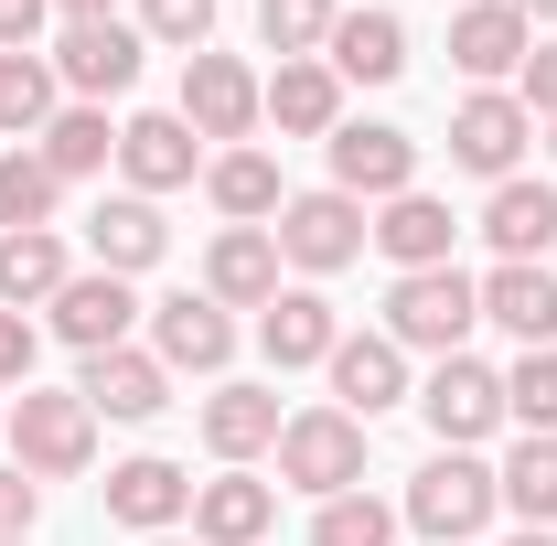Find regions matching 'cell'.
<instances>
[{
	"mask_svg": "<svg viewBox=\"0 0 557 546\" xmlns=\"http://www.w3.org/2000/svg\"><path fill=\"white\" fill-rule=\"evenodd\" d=\"M493 514H504V493H493V461H472V450H429L397 504V525H418L429 546H472Z\"/></svg>",
	"mask_w": 557,
	"mask_h": 546,
	"instance_id": "cell-1",
	"label": "cell"
},
{
	"mask_svg": "<svg viewBox=\"0 0 557 546\" xmlns=\"http://www.w3.org/2000/svg\"><path fill=\"white\" fill-rule=\"evenodd\" d=\"M472 322H483V278H461V258L450 269H408L386 289V343L397 353H461Z\"/></svg>",
	"mask_w": 557,
	"mask_h": 546,
	"instance_id": "cell-2",
	"label": "cell"
},
{
	"mask_svg": "<svg viewBox=\"0 0 557 546\" xmlns=\"http://www.w3.org/2000/svg\"><path fill=\"white\" fill-rule=\"evenodd\" d=\"M11 461L33 482H75L97 461V408H86L75 386H22V397H11Z\"/></svg>",
	"mask_w": 557,
	"mask_h": 546,
	"instance_id": "cell-3",
	"label": "cell"
},
{
	"mask_svg": "<svg viewBox=\"0 0 557 546\" xmlns=\"http://www.w3.org/2000/svg\"><path fill=\"white\" fill-rule=\"evenodd\" d=\"M278 482H289V493H311V504L364 493V418H344V408H300L289 429H278Z\"/></svg>",
	"mask_w": 557,
	"mask_h": 546,
	"instance_id": "cell-4",
	"label": "cell"
},
{
	"mask_svg": "<svg viewBox=\"0 0 557 546\" xmlns=\"http://www.w3.org/2000/svg\"><path fill=\"white\" fill-rule=\"evenodd\" d=\"M183 119H194V139H225V150H247L258 139V119H269V75H247L236 54H183Z\"/></svg>",
	"mask_w": 557,
	"mask_h": 546,
	"instance_id": "cell-5",
	"label": "cell"
},
{
	"mask_svg": "<svg viewBox=\"0 0 557 546\" xmlns=\"http://www.w3.org/2000/svg\"><path fill=\"white\" fill-rule=\"evenodd\" d=\"M418 418H429V439H440V450H483L493 429H504V375L472 364V353H440V364H429V386H418Z\"/></svg>",
	"mask_w": 557,
	"mask_h": 546,
	"instance_id": "cell-6",
	"label": "cell"
},
{
	"mask_svg": "<svg viewBox=\"0 0 557 546\" xmlns=\"http://www.w3.org/2000/svg\"><path fill=\"white\" fill-rule=\"evenodd\" d=\"M364 225H375V214L354 204V194H333V183H322V194H289L269 236H278V258H289V269L333 278V269H354V258H364Z\"/></svg>",
	"mask_w": 557,
	"mask_h": 546,
	"instance_id": "cell-7",
	"label": "cell"
},
{
	"mask_svg": "<svg viewBox=\"0 0 557 546\" xmlns=\"http://www.w3.org/2000/svg\"><path fill=\"white\" fill-rule=\"evenodd\" d=\"M322 150H333V194H354V204H397V194H418V139L386 129V119H344Z\"/></svg>",
	"mask_w": 557,
	"mask_h": 546,
	"instance_id": "cell-8",
	"label": "cell"
},
{
	"mask_svg": "<svg viewBox=\"0 0 557 546\" xmlns=\"http://www.w3.org/2000/svg\"><path fill=\"white\" fill-rule=\"evenodd\" d=\"M525 139H536V119H525V97H515V86H472V97L450 108V161H461V172H483V183H515Z\"/></svg>",
	"mask_w": 557,
	"mask_h": 546,
	"instance_id": "cell-9",
	"label": "cell"
},
{
	"mask_svg": "<svg viewBox=\"0 0 557 546\" xmlns=\"http://www.w3.org/2000/svg\"><path fill=\"white\" fill-rule=\"evenodd\" d=\"M119 172H129V194H183L194 172H205V139L183 108H150V119H119Z\"/></svg>",
	"mask_w": 557,
	"mask_h": 546,
	"instance_id": "cell-10",
	"label": "cell"
},
{
	"mask_svg": "<svg viewBox=\"0 0 557 546\" xmlns=\"http://www.w3.org/2000/svg\"><path fill=\"white\" fill-rule=\"evenodd\" d=\"M150 353L172 375H225L236 364V311H214L205 289H172V300H150Z\"/></svg>",
	"mask_w": 557,
	"mask_h": 546,
	"instance_id": "cell-11",
	"label": "cell"
},
{
	"mask_svg": "<svg viewBox=\"0 0 557 546\" xmlns=\"http://www.w3.org/2000/svg\"><path fill=\"white\" fill-rule=\"evenodd\" d=\"M44 311H54V333H65L75 353H119V343L139 333V311H150V300H139L129 278H108V269H75Z\"/></svg>",
	"mask_w": 557,
	"mask_h": 546,
	"instance_id": "cell-12",
	"label": "cell"
},
{
	"mask_svg": "<svg viewBox=\"0 0 557 546\" xmlns=\"http://www.w3.org/2000/svg\"><path fill=\"white\" fill-rule=\"evenodd\" d=\"M139 44H150V33H129V22H65V44H54L65 97H86V108L129 97V86H139Z\"/></svg>",
	"mask_w": 557,
	"mask_h": 546,
	"instance_id": "cell-13",
	"label": "cell"
},
{
	"mask_svg": "<svg viewBox=\"0 0 557 546\" xmlns=\"http://www.w3.org/2000/svg\"><path fill=\"white\" fill-rule=\"evenodd\" d=\"M536 54V22L515 11V0H472V11H450V65L472 75V86H515Z\"/></svg>",
	"mask_w": 557,
	"mask_h": 546,
	"instance_id": "cell-14",
	"label": "cell"
},
{
	"mask_svg": "<svg viewBox=\"0 0 557 546\" xmlns=\"http://www.w3.org/2000/svg\"><path fill=\"white\" fill-rule=\"evenodd\" d=\"M322 375H333V408H344V418H364V429H375L386 408H408V353H397L386 333H344Z\"/></svg>",
	"mask_w": 557,
	"mask_h": 546,
	"instance_id": "cell-15",
	"label": "cell"
},
{
	"mask_svg": "<svg viewBox=\"0 0 557 546\" xmlns=\"http://www.w3.org/2000/svg\"><path fill=\"white\" fill-rule=\"evenodd\" d=\"M278 269H289V258H278L269 225H225V236L205 247V300H214V311H269Z\"/></svg>",
	"mask_w": 557,
	"mask_h": 546,
	"instance_id": "cell-16",
	"label": "cell"
},
{
	"mask_svg": "<svg viewBox=\"0 0 557 546\" xmlns=\"http://www.w3.org/2000/svg\"><path fill=\"white\" fill-rule=\"evenodd\" d=\"M75 397H86L97 418H161V408H172V364H161L150 343H119V353H86Z\"/></svg>",
	"mask_w": 557,
	"mask_h": 546,
	"instance_id": "cell-17",
	"label": "cell"
},
{
	"mask_svg": "<svg viewBox=\"0 0 557 546\" xmlns=\"http://www.w3.org/2000/svg\"><path fill=\"white\" fill-rule=\"evenodd\" d=\"M108 514L139 525V536H172V525L194 514V472H183V461H161V450H139V461L108 472Z\"/></svg>",
	"mask_w": 557,
	"mask_h": 546,
	"instance_id": "cell-18",
	"label": "cell"
},
{
	"mask_svg": "<svg viewBox=\"0 0 557 546\" xmlns=\"http://www.w3.org/2000/svg\"><path fill=\"white\" fill-rule=\"evenodd\" d=\"M86 258H97L108 278L161 269V258H172V225H161V204H150V194H119V204H97V214H86Z\"/></svg>",
	"mask_w": 557,
	"mask_h": 546,
	"instance_id": "cell-19",
	"label": "cell"
},
{
	"mask_svg": "<svg viewBox=\"0 0 557 546\" xmlns=\"http://www.w3.org/2000/svg\"><path fill=\"white\" fill-rule=\"evenodd\" d=\"M269 525H278V482L247 472L194 482V546H269Z\"/></svg>",
	"mask_w": 557,
	"mask_h": 546,
	"instance_id": "cell-20",
	"label": "cell"
},
{
	"mask_svg": "<svg viewBox=\"0 0 557 546\" xmlns=\"http://www.w3.org/2000/svg\"><path fill=\"white\" fill-rule=\"evenodd\" d=\"M483 322H504L525 353H536V343H557V269H547V258H493Z\"/></svg>",
	"mask_w": 557,
	"mask_h": 546,
	"instance_id": "cell-21",
	"label": "cell"
},
{
	"mask_svg": "<svg viewBox=\"0 0 557 546\" xmlns=\"http://www.w3.org/2000/svg\"><path fill=\"white\" fill-rule=\"evenodd\" d=\"M322 65L344 75V86H397V75H408V22L364 0V11H344V22H333V44H322Z\"/></svg>",
	"mask_w": 557,
	"mask_h": 546,
	"instance_id": "cell-22",
	"label": "cell"
},
{
	"mask_svg": "<svg viewBox=\"0 0 557 546\" xmlns=\"http://www.w3.org/2000/svg\"><path fill=\"white\" fill-rule=\"evenodd\" d=\"M333 343H344V311L322 289H278L269 311H258V353H269L278 375L289 364H333Z\"/></svg>",
	"mask_w": 557,
	"mask_h": 546,
	"instance_id": "cell-23",
	"label": "cell"
},
{
	"mask_svg": "<svg viewBox=\"0 0 557 546\" xmlns=\"http://www.w3.org/2000/svg\"><path fill=\"white\" fill-rule=\"evenodd\" d=\"M364 247H386V258H397V278H408V269H450L461 225H450V204H440V194H397V204H375Z\"/></svg>",
	"mask_w": 557,
	"mask_h": 546,
	"instance_id": "cell-24",
	"label": "cell"
},
{
	"mask_svg": "<svg viewBox=\"0 0 557 546\" xmlns=\"http://www.w3.org/2000/svg\"><path fill=\"white\" fill-rule=\"evenodd\" d=\"M278 397L269 386H236V375H214V397H205V450L236 472V461H258V450H278Z\"/></svg>",
	"mask_w": 557,
	"mask_h": 546,
	"instance_id": "cell-25",
	"label": "cell"
},
{
	"mask_svg": "<svg viewBox=\"0 0 557 546\" xmlns=\"http://www.w3.org/2000/svg\"><path fill=\"white\" fill-rule=\"evenodd\" d=\"M269 119H278V139H333V129H344V75L322 65V54L278 65L269 75Z\"/></svg>",
	"mask_w": 557,
	"mask_h": 546,
	"instance_id": "cell-26",
	"label": "cell"
},
{
	"mask_svg": "<svg viewBox=\"0 0 557 546\" xmlns=\"http://www.w3.org/2000/svg\"><path fill=\"white\" fill-rule=\"evenodd\" d=\"M205 194L225 225H278V204H289V183H278V161L247 139V150H214L205 161Z\"/></svg>",
	"mask_w": 557,
	"mask_h": 546,
	"instance_id": "cell-27",
	"label": "cell"
},
{
	"mask_svg": "<svg viewBox=\"0 0 557 546\" xmlns=\"http://www.w3.org/2000/svg\"><path fill=\"white\" fill-rule=\"evenodd\" d=\"M483 236H493V258H547L557 247V183H493V204H483Z\"/></svg>",
	"mask_w": 557,
	"mask_h": 546,
	"instance_id": "cell-28",
	"label": "cell"
},
{
	"mask_svg": "<svg viewBox=\"0 0 557 546\" xmlns=\"http://www.w3.org/2000/svg\"><path fill=\"white\" fill-rule=\"evenodd\" d=\"M33 150L54 161V183H86V172H108V161H119V119H108V108H86V97H65V108L44 119Z\"/></svg>",
	"mask_w": 557,
	"mask_h": 546,
	"instance_id": "cell-29",
	"label": "cell"
},
{
	"mask_svg": "<svg viewBox=\"0 0 557 546\" xmlns=\"http://www.w3.org/2000/svg\"><path fill=\"white\" fill-rule=\"evenodd\" d=\"M65 278H75V258H65V236H54V225L0 236V311H44Z\"/></svg>",
	"mask_w": 557,
	"mask_h": 546,
	"instance_id": "cell-30",
	"label": "cell"
},
{
	"mask_svg": "<svg viewBox=\"0 0 557 546\" xmlns=\"http://www.w3.org/2000/svg\"><path fill=\"white\" fill-rule=\"evenodd\" d=\"M65 108V75L54 54H0V139L22 150V139H44V119Z\"/></svg>",
	"mask_w": 557,
	"mask_h": 546,
	"instance_id": "cell-31",
	"label": "cell"
},
{
	"mask_svg": "<svg viewBox=\"0 0 557 546\" xmlns=\"http://www.w3.org/2000/svg\"><path fill=\"white\" fill-rule=\"evenodd\" d=\"M54 204H65L54 161H44V150H0V236H33V225H54Z\"/></svg>",
	"mask_w": 557,
	"mask_h": 546,
	"instance_id": "cell-32",
	"label": "cell"
},
{
	"mask_svg": "<svg viewBox=\"0 0 557 546\" xmlns=\"http://www.w3.org/2000/svg\"><path fill=\"white\" fill-rule=\"evenodd\" d=\"M493 493H504V514L557 525V439H515V450H504V472H493Z\"/></svg>",
	"mask_w": 557,
	"mask_h": 546,
	"instance_id": "cell-33",
	"label": "cell"
},
{
	"mask_svg": "<svg viewBox=\"0 0 557 546\" xmlns=\"http://www.w3.org/2000/svg\"><path fill=\"white\" fill-rule=\"evenodd\" d=\"M504 418H515L525 439H557V343H536V353L504 364Z\"/></svg>",
	"mask_w": 557,
	"mask_h": 546,
	"instance_id": "cell-34",
	"label": "cell"
},
{
	"mask_svg": "<svg viewBox=\"0 0 557 546\" xmlns=\"http://www.w3.org/2000/svg\"><path fill=\"white\" fill-rule=\"evenodd\" d=\"M333 22H344V0H258V44H269L278 65L322 54V44H333Z\"/></svg>",
	"mask_w": 557,
	"mask_h": 546,
	"instance_id": "cell-35",
	"label": "cell"
},
{
	"mask_svg": "<svg viewBox=\"0 0 557 546\" xmlns=\"http://www.w3.org/2000/svg\"><path fill=\"white\" fill-rule=\"evenodd\" d=\"M311 546H397V504H375V493H333V504L311 514Z\"/></svg>",
	"mask_w": 557,
	"mask_h": 546,
	"instance_id": "cell-36",
	"label": "cell"
},
{
	"mask_svg": "<svg viewBox=\"0 0 557 546\" xmlns=\"http://www.w3.org/2000/svg\"><path fill=\"white\" fill-rule=\"evenodd\" d=\"M139 33L172 44V54H205L214 44V0H139Z\"/></svg>",
	"mask_w": 557,
	"mask_h": 546,
	"instance_id": "cell-37",
	"label": "cell"
},
{
	"mask_svg": "<svg viewBox=\"0 0 557 546\" xmlns=\"http://www.w3.org/2000/svg\"><path fill=\"white\" fill-rule=\"evenodd\" d=\"M33 353H44V333H33L22 311H0V397H22V386H33Z\"/></svg>",
	"mask_w": 557,
	"mask_h": 546,
	"instance_id": "cell-38",
	"label": "cell"
},
{
	"mask_svg": "<svg viewBox=\"0 0 557 546\" xmlns=\"http://www.w3.org/2000/svg\"><path fill=\"white\" fill-rule=\"evenodd\" d=\"M33 514H44V482L22 461H0V536H33Z\"/></svg>",
	"mask_w": 557,
	"mask_h": 546,
	"instance_id": "cell-39",
	"label": "cell"
},
{
	"mask_svg": "<svg viewBox=\"0 0 557 546\" xmlns=\"http://www.w3.org/2000/svg\"><path fill=\"white\" fill-rule=\"evenodd\" d=\"M515 97H525V119H536V129L557 119V44H536V54H525V75H515Z\"/></svg>",
	"mask_w": 557,
	"mask_h": 546,
	"instance_id": "cell-40",
	"label": "cell"
},
{
	"mask_svg": "<svg viewBox=\"0 0 557 546\" xmlns=\"http://www.w3.org/2000/svg\"><path fill=\"white\" fill-rule=\"evenodd\" d=\"M44 22H54V0H0V54H33Z\"/></svg>",
	"mask_w": 557,
	"mask_h": 546,
	"instance_id": "cell-41",
	"label": "cell"
},
{
	"mask_svg": "<svg viewBox=\"0 0 557 546\" xmlns=\"http://www.w3.org/2000/svg\"><path fill=\"white\" fill-rule=\"evenodd\" d=\"M65 22H119V0H54Z\"/></svg>",
	"mask_w": 557,
	"mask_h": 546,
	"instance_id": "cell-42",
	"label": "cell"
},
{
	"mask_svg": "<svg viewBox=\"0 0 557 546\" xmlns=\"http://www.w3.org/2000/svg\"><path fill=\"white\" fill-rule=\"evenodd\" d=\"M515 11H525V22H557V0H515Z\"/></svg>",
	"mask_w": 557,
	"mask_h": 546,
	"instance_id": "cell-43",
	"label": "cell"
},
{
	"mask_svg": "<svg viewBox=\"0 0 557 546\" xmlns=\"http://www.w3.org/2000/svg\"><path fill=\"white\" fill-rule=\"evenodd\" d=\"M504 546H557V536H547V525H525V536H504Z\"/></svg>",
	"mask_w": 557,
	"mask_h": 546,
	"instance_id": "cell-44",
	"label": "cell"
},
{
	"mask_svg": "<svg viewBox=\"0 0 557 546\" xmlns=\"http://www.w3.org/2000/svg\"><path fill=\"white\" fill-rule=\"evenodd\" d=\"M536 139H547V161H557V119H547V129H536Z\"/></svg>",
	"mask_w": 557,
	"mask_h": 546,
	"instance_id": "cell-45",
	"label": "cell"
},
{
	"mask_svg": "<svg viewBox=\"0 0 557 546\" xmlns=\"http://www.w3.org/2000/svg\"><path fill=\"white\" fill-rule=\"evenodd\" d=\"M0 439H11V397H0Z\"/></svg>",
	"mask_w": 557,
	"mask_h": 546,
	"instance_id": "cell-46",
	"label": "cell"
},
{
	"mask_svg": "<svg viewBox=\"0 0 557 546\" xmlns=\"http://www.w3.org/2000/svg\"><path fill=\"white\" fill-rule=\"evenodd\" d=\"M0 546H33V536H0Z\"/></svg>",
	"mask_w": 557,
	"mask_h": 546,
	"instance_id": "cell-47",
	"label": "cell"
},
{
	"mask_svg": "<svg viewBox=\"0 0 557 546\" xmlns=\"http://www.w3.org/2000/svg\"><path fill=\"white\" fill-rule=\"evenodd\" d=\"M150 546H183V536H150Z\"/></svg>",
	"mask_w": 557,
	"mask_h": 546,
	"instance_id": "cell-48",
	"label": "cell"
},
{
	"mask_svg": "<svg viewBox=\"0 0 557 546\" xmlns=\"http://www.w3.org/2000/svg\"><path fill=\"white\" fill-rule=\"evenodd\" d=\"M450 11H472V0H450Z\"/></svg>",
	"mask_w": 557,
	"mask_h": 546,
	"instance_id": "cell-49",
	"label": "cell"
}]
</instances>
